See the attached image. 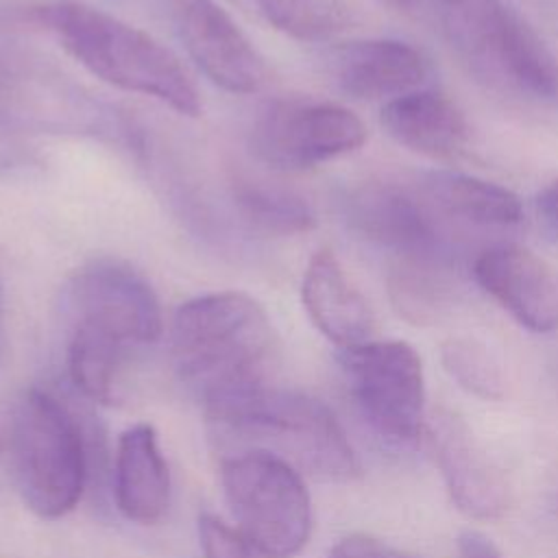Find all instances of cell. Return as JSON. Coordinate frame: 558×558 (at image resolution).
I'll return each instance as SVG.
<instances>
[{
    "mask_svg": "<svg viewBox=\"0 0 558 558\" xmlns=\"http://www.w3.org/2000/svg\"><path fill=\"white\" fill-rule=\"evenodd\" d=\"M113 493L118 510L135 523L159 521L170 504V473L148 423L122 432L113 462Z\"/></svg>",
    "mask_w": 558,
    "mask_h": 558,
    "instance_id": "obj_17",
    "label": "cell"
},
{
    "mask_svg": "<svg viewBox=\"0 0 558 558\" xmlns=\"http://www.w3.org/2000/svg\"><path fill=\"white\" fill-rule=\"evenodd\" d=\"M421 194L436 214L484 229H506L521 222L519 198L490 181L460 172H429L421 181Z\"/></svg>",
    "mask_w": 558,
    "mask_h": 558,
    "instance_id": "obj_19",
    "label": "cell"
},
{
    "mask_svg": "<svg viewBox=\"0 0 558 558\" xmlns=\"http://www.w3.org/2000/svg\"><path fill=\"white\" fill-rule=\"evenodd\" d=\"M0 126L87 135L135 155L144 150L140 129L116 105L26 57L0 54Z\"/></svg>",
    "mask_w": 558,
    "mask_h": 558,
    "instance_id": "obj_5",
    "label": "cell"
},
{
    "mask_svg": "<svg viewBox=\"0 0 558 558\" xmlns=\"http://www.w3.org/2000/svg\"><path fill=\"white\" fill-rule=\"evenodd\" d=\"M338 362L364 421L392 445H414L425 418L418 353L401 340H368L340 349Z\"/></svg>",
    "mask_w": 558,
    "mask_h": 558,
    "instance_id": "obj_9",
    "label": "cell"
},
{
    "mask_svg": "<svg viewBox=\"0 0 558 558\" xmlns=\"http://www.w3.org/2000/svg\"><path fill=\"white\" fill-rule=\"evenodd\" d=\"M15 482L24 504L44 519L70 512L81 499L87 453L81 427L50 392L28 390L11 425Z\"/></svg>",
    "mask_w": 558,
    "mask_h": 558,
    "instance_id": "obj_6",
    "label": "cell"
},
{
    "mask_svg": "<svg viewBox=\"0 0 558 558\" xmlns=\"http://www.w3.org/2000/svg\"><path fill=\"white\" fill-rule=\"evenodd\" d=\"M0 333H2V281H0Z\"/></svg>",
    "mask_w": 558,
    "mask_h": 558,
    "instance_id": "obj_29",
    "label": "cell"
},
{
    "mask_svg": "<svg viewBox=\"0 0 558 558\" xmlns=\"http://www.w3.org/2000/svg\"><path fill=\"white\" fill-rule=\"evenodd\" d=\"M366 126L347 107L277 100L253 122L251 150L275 170H305L360 148Z\"/></svg>",
    "mask_w": 558,
    "mask_h": 558,
    "instance_id": "obj_10",
    "label": "cell"
},
{
    "mask_svg": "<svg viewBox=\"0 0 558 558\" xmlns=\"http://www.w3.org/2000/svg\"><path fill=\"white\" fill-rule=\"evenodd\" d=\"M434 460L451 501L471 519H499L510 506V486L466 423L440 412L427 423Z\"/></svg>",
    "mask_w": 558,
    "mask_h": 558,
    "instance_id": "obj_13",
    "label": "cell"
},
{
    "mask_svg": "<svg viewBox=\"0 0 558 558\" xmlns=\"http://www.w3.org/2000/svg\"><path fill=\"white\" fill-rule=\"evenodd\" d=\"M438 264L401 262L388 279V290L397 312L414 325H427L440 316L447 305V283L440 279Z\"/></svg>",
    "mask_w": 558,
    "mask_h": 558,
    "instance_id": "obj_22",
    "label": "cell"
},
{
    "mask_svg": "<svg viewBox=\"0 0 558 558\" xmlns=\"http://www.w3.org/2000/svg\"><path fill=\"white\" fill-rule=\"evenodd\" d=\"M301 299L314 327L340 349L371 340L375 318L368 301L351 283L331 251L320 248L307 262Z\"/></svg>",
    "mask_w": 558,
    "mask_h": 558,
    "instance_id": "obj_16",
    "label": "cell"
},
{
    "mask_svg": "<svg viewBox=\"0 0 558 558\" xmlns=\"http://www.w3.org/2000/svg\"><path fill=\"white\" fill-rule=\"evenodd\" d=\"M157 7L211 83L233 94H253L266 83L262 54L214 0H157Z\"/></svg>",
    "mask_w": 558,
    "mask_h": 558,
    "instance_id": "obj_11",
    "label": "cell"
},
{
    "mask_svg": "<svg viewBox=\"0 0 558 558\" xmlns=\"http://www.w3.org/2000/svg\"><path fill=\"white\" fill-rule=\"evenodd\" d=\"M473 277L525 329L558 331V270L536 253L514 244L484 248Z\"/></svg>",
    "mask_w": 558,
    "mask_h": 558,
    "instance_id": "obj_14",
    "label": "cell"
},
{
    "mask_svg": "<svg viewBox=\"0 0 558 558\" xmlns=\"http://www.w3.org/2000/svg\"><path fill=\"white\" fill-rule=\"evenodd\" d=\"M198 538L207 558H266L240 532L214 514H201Z\"/></svg>",
    "mask_w": 558,
    "mask_h": 558,
    "instance_id": "obj_24",
    "label": "cell"
},
{
    "mask_svg": "<svg viewBox=\"0 0 558 558\" xmlns=\"http://www.w3.org/2000/svg\"><path fill=\"white\" fill-rule=\"evenodd\" d=\"M460 558H504L499 549L477 532H464L458 541Z\"/></svg>",
    "mask_w": 558,
    "mask_h": 558,
    "instance_id": "obj_28",
    "label": "cell"
},
{
    "mask_svg": "<svg viewBox=\"0 0 558 558\" xmlns=\"http://www.w3.org/2000/svg\"><path fill=\"white\" fill-rule=\"evenodd\" d=\"M342 216L360 238L397 253L401 262L440 264L445 238L432 205L399 183L368 181L347 192Z\"/></svg>",
    "mask_w": 558,
    "mask_h": 558,
    "instance_id": "obj_12",
    "label": "cell"
},
{
    "mask_svg": "<svg viewBox=\"0 0 558 558\" xmlns=\"http://www.w3.org/2000/svg\"><path fill=\"white\" fill-rule=\"evenodd\" d=\"M440 360L451 379L469 395L484 401L504 397V375L493 353L473 338H451L440 349Z\"/></svg>",
    "mask_w": 558,
    "mask_h": 558,
    "instance_id": "obj_23",
    "label": "cell"
},
{
    "mask_svg": "<svg viewBox=\"0 0 558 558\" xmlns=\"http://www.w3.org/2000/svg\"><path fill=\"white\" fill-rule=\"evenodd\" d=\"M220 482L238 532L266 558H290L312 530V504L301 473L275 453L227 456Z\"/></svg>",
    "mask_w": 558,
    "mask_h": 558,
    "instance_id": "obj_7",
    "label": "cell"
},
{
    "mask_svg": "<svg viewBox=\"0 0 558 558\" xmlns=\"http://www.w3.org/2000/svg\"><path fill=\"white\" fill-rule=\"evenodd\" d=\"M222 436L253 445L327 482H351L360 462L333 412L303 392L262 388L209 416Z\"/></svg>",
    "mask_w": 558,
    "mask_h": 558,
    "instance_id": "obj_4",
    "label": "cell"
},
{
    "mask_svg": "<svg viewBox=\"0 0 558 558\" xmlns=\"http://www.w3.org/2000/svg\"><path fill=\"white\" fill-rule=\"evenodd\" d=\"M35 166V155L24 150V146L13 144L9 140H0V177L15 172V170H24Z\"/></svg>",
    "mask_w": 558,
    "mask_h": 558,
    "instance_id": "obj_26",
    "label": "cell"
},
{
    "mask_svg": "<svg viewBox=\"0 0 558 558\" xmlns=\"http://www.w3.org/2000/svg\"><path fill=\"white\" fill-rule=\"evenodd\" d=\"M183 386L214 416L268 388L275 331L264 307L242 292H211L183 303L170 331Z\"/></svg>",
    "mask_w": 558,
    "mask_h": 558,
    "instance_id": "obj_1",
    "label": "cell"
},
{
    "mask_svg": "<svg viewBox=\"0 0 558 558\" xmlns=\"http://www.w3.org/2000/svg\"><path fill=\"white\" fill-rule=\"evenodd\" d=\"M63 307L70 331L129 355L161 336L155 290L137 270L116 259H96L76 270L63 290Z\"/></svg>",
    "mask_w": 558,
    "mask_h": 558,
    "instance_id": "obj_8",
    "label": "cell"
},
{
    "mask_svg": "<svg viewBox=\"0 0 558 558\" xmlns=\"http://www.w3.org/2000/svg\"><path fill=\"white\" fill-rule=\"evenodd\" d=\"M233 203L244 222L268 235H296L314 227V211L296 192L255 179L233 181Z\"/></svg>",
    "mask_w": 558,
    "mask_h": 558,
    "instance_id": "obj_20",
    "label": "cell"
},
{
    "mask_svg": "<svg viewBox=\"0 0 558 558\" xmlns=\"http://www.w3.org/2000/svg\"><path fill=\"white\" fill-rule=\"evenodd\" d=\"M329 558H414L379 538L366 534L344 536L333 545Z\"/></svg>",
    "mask_w": 558,
    "mask_h": 558,
    "instance_id": "obj_25",
    "label": "cell"
},
{
    "mask_svg": "<svg viewBox=\"0 0 558 558\" xmlns=\"http://www.w3.org/2000/svg\"><path fill=\"white\" fill-rule=\"evenodd\" d=\"M28 15L105 83L157 98L181 116H198L201 98L190 76L148 33L76 0L44 2Z\"/></svg>",
    "mask_w": 558,
    "mask_h": 558,
    "instance_id": "obj_3",
    "label": "cell"
},
{
    "mask_svg": "<svg viewBox=\"0 0 558 558\" xmlns=\"http://www.w3.org/2000/svg\"><path fill=\"white\" fill-rule=\"evenodd\" d=\"M534 207H536V216L543 220V225L549 231L558 233V181H554L551 185H547L545 190H541L536 194Z\"/></svg>",
    "mask_w": 558,
    "mask_h": 558,
    "instance_id": "obj_27",
    "label": "cell"
},
{
    "mask_svg": "<svg viewBox=\"0 0 558 558\" xmlns=\"http://www.w3.org/2000/svg\"><path fill=\"white\" fill-rule=\"evenodd\" d=\"M379 122L401 146L427 157H453L469 140L464 113L442 94L416 89L388 100Z\"/></svg>",
    "mask_w": 558,
    "mask_h": 558,
    "instance_id": "obj_18",
    "label": "cell"
},
{
    "mask_svg": "<svg viewBox=\"0 0 558 558\" xmlns=\"http://www.w3.org/2000/svg\"><path fill=\"white\" fill-rule=\"evenodd\" d=\"M327 70L336 87L360 100H395L421 89L427 59L408 41L357 39L333 48Z\"/></svg>",
    "mask_w": 558,
    "mask_h": 558,
    "instance_id": "obj_15",
    "label": "cell"
},
{
    "mask_svg": "<svg viewBox=\"0 0 558 558\" xmlns=\"http://www.w3.org/2000/svg\"><path fill=\"white\" fill-rule=\"evenodd\" d=\"M255 11L277 31L301 41H325L351 24L342 0H251Z\"/></svg>",
    "mask_w": 558,
    "mask_h": 558,
    "instance_id": "obj_21",
    "label": "cell"
},
{
    "mask_svg": "<svg viewBox=\"0 0 558 558\" xmlns=\"http://www.w3.org/2000/svg\"><path fill=\"white\" fill-rule=\"evenodd\" d=\"M427 24L482 81L538 100H558V57L504 0H395Z\"/></svg>",
    "mask_w": 558,
    "mask_h": 558,
    "instance_id": "obj_2",
    "label": "cell"
}]
</instances>
